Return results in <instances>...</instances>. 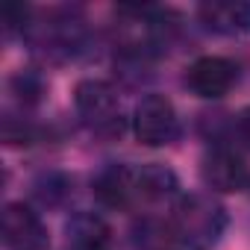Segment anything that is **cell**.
Returning a JSON list of instances; mask_svg holds the SVG:
<instances>
[{"mask_svg": "<svg viewBox=\"0 0 250 250\" xmlns=\"http://www.w3.org/2000/svg\"><path fill=\"white\" fill-rule=\"evenodd\" d=\"M224 224H227V215L215 200H209L203 194H191L177 203L171 229L191 250H206L221 238Z\"/></svg>", "mask_w": 250, "mask_h": 250, "instance_id": "cell-1", "label": "cell"}, {"mask_svg": "<svg viewBox=\"0 0 250 250\" xmlns=\"http://www.w3.org/2000/svg\"><path fill=\"white\" fill-rule=\"evenodd\" d=\"M133 133L147 147H165L180 136V118L165 94H147L133 112Z\"/></svg>", "mask_w": 250, "mask_h": 250, "instance_id": "cell-2", "label": "cell"}, {"mask_svg": "<svg viewBox=\"0 0 250 250\" xmlns=\"http://www.w3.org/2000/svg\"><path fill=\"white\" fill-rule=\"evenodd\" d=\"M74 106L80 118L94 130H121L118 94L103 80H83L74 88Z\"/></svg>", "mask_w": 250, "mask_h": 250, "instance_id": "cell-3", "label": "cell"}, {"mask_svg": "<svg viewBox=\"0 0 250 250\" xmlns=\"http://www.w3.org/2000/svg\"><path fill=\"white\" fill-rule=\"evenodd\" d=\"M238 83V65L227 56H200L186 71V85L203 100H218Z\"/></svg>", "mask_w": 250, "mask_h": 250, "instance_id": "cell-4", "label": "cell"}, {"mask_svg": "<svg viewBox=\"0 0 250 250\" xmlns=\"http://www.w3.org/2000/svg\"><path fill=\"white\" fill-rule=\"evenodd\" d=\"M0 235L9 250H44L47 227L27 203H6L0 215Z\"/></svg>", "mask_w": 250, "mask_h": 250, "instance_id": "cell-5", "label": "cell"}, {"mask_svg": "<svg viewBox=\"0 0 250 250\" xmlns=\"http://www.w3.org/2000/svg\"><path fill=\"white\" fill-rule=\"evenodd\" d=\"M203 183L212 188V191H221V194H232V191H241L247 186V165L244 159L229 150V147H215L203 156Z\"/></svg>", "mask_w": 250, "mask_h": 250, "instance_id": "cell-6", "label": "cell"}, {"mask_svg": "<svg viewBox=\"0 0 250 250\" xmlns=\"http://www.w3.org/2000/svg\"><path fill=\"white\" fill-rule=\"evenodd\" d=\"M94 194L103 206L112 209H127L130 203L139 200V171L112 165L94 180Z\"/></svg>", "mask_w": 250, "mask_h": 250, "instance_id": "cell-7", "label": "cell"}, {"mask_svg": "<svg viewBox=\"0 0 250 250\" xmlns=\"http://www.w3.org/2000/svg\"><path fill=\"white\" fill-rule=\"evenodd\" d=\"M200 21L215 33H241L244 27H250V3H232V0L203 3Z\"/></svg>", "mask_w": 250, "mask_h": 250, "instance_id": "cell-8", "label": "cell"}, {"mask_svg": "<svg viewBox=\"0 0 250 250\" xmlns=\"http://www.w3.org/2000/svg\"><path fill=\"white\" fill-rule=\"evenodd\" d=\"M68 232L77 250H103L109 241V227L100 215H77L68 224Z\"/></svg>", "mask_w": 250, "mask_h": 250, "instance_id": "cell-9", "label": "cell"}, {"mask_svg": "<svg viewBox=\"0 0 250 250\" xmlns=\"http://www.w3.org/2000/svg\"><path fill=\"white\" fill-rule=\"evenodd\" d=\"M177 191V177L162 165H147L139 171V200H162Z\"/></svg>", "mask_w": 250, "mask_h": 250, "instance_id": "cell-10", "label": "cell"}, {"mask_svg": "<svg viewBox=\"0 0 250 250\" xmlns=\"http://www.w3.org/2000/svg\"><path fill=\"white\" fill-rule=\"evenodd\" d=\"M27 15H30V9L24 6V3H6L3 9H0V18H3V27L12 33V30H21L24 24H27Z\"/></svg>", "mask_w": 250, "mask_h": 250, "instance_id": "cell-11", "label": "cell"}, {"mask_svg": "<svg viewBox=\"0 0 250 250\" xmlns=\"http://www.w3.org/2000/svg\"><path fill=\"white\" fill-rule=\"evenodd\" d=\"M235 130H238V139L250 147V106L241 109V115L235 118Z\"/></svg>", "mask_w": 250, "mask_h": 250, "instance_id": "cell-12", "label": "cell"}]
</instances>
